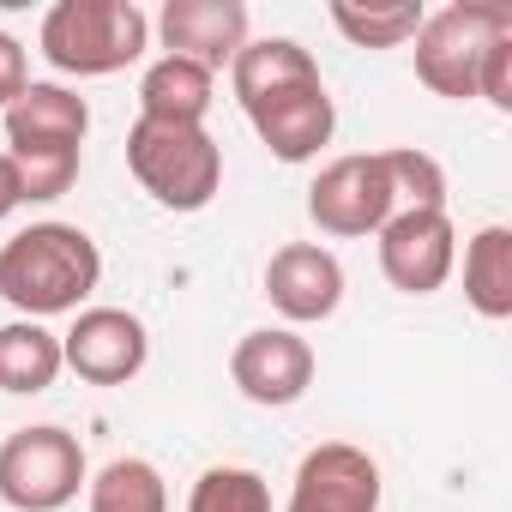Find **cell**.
<instances>
[{
    "mask_svg": "<svg viewBox=\"0 0 512 512\" xmlns=\"http://www.w3.org/2000/svg\"><path fill=\"white\" fill-rule=\"evenodd\" d=\"M356 49H404V43H416V31H422V7L416 0H392V7H356V0H332V13H326Z\"/></svg>",
    "mask_w": 512,
    "mask_h": 512,
    "instance_id": "d6986e66",
    "label": "cell"
},
{
    "mask_svg": "<svg viewBox=\"0 0 512 512\" xmlns=\"http://www.w3.org/2000/svg\"><path fill=\"white\" fill-rule=\"evenodd\" d=\"M127 169L163 211H205L223 187V145L205 127L139 115L127 127Z\"/></svg>",
    "mask_w": 512,
    "mask_h": 512,
    "instance_id": "277c9868",
    "label": "cell"
},
{
    "mask_svg": "<svg viewBox=\"0 0 512 512\" xmlns=\"http://www.w3.org/2000/svg\"><path fill=\"white\" fill-rule=\"evenodd\" d=\"M157 37L169 55L205 73H223L247 49V7L241 0H169L157 13Z\"/></svg>",
    "mask_w": 512,
    "mask_h": 512,
    "instance_id": "4fadbf2b",
    "label": "cell"
},
{
    "mask_svg": "<svg viewBox=\"0 0 512 512\" xmlns=\"http://www.w3.org/2000/svg\"><path fill=\"white\" fill-rule=\"evenodd\" d=\"M211 97H217V73H205V67H193V61H181V55L151 61L145 79H139V115H145V121L205 127Z\"/></svg>",
    "mask_w": 512,
    "mask_h": 512,
    "instance_id": "9a60e30c",
    "label": "cell"
},
{
    "mask_svg": "<svg viewBox=\"0 0 512 512\" xmlns=\"http://www.w3.org/2000/svg\"><path fill=\"white\" fill-rule=\"evenodd\" d=\"M229 85L247 127L260 133V145L278 163H314L332 145L338 109L314 55L296 37H260V43L247 37V49L229 61Z\"/></svg>",
    "mask_w": 512,
    "mask_h": 512,
    "instance_id": "6da1fadb",
    "label": "cell"
},
{
    "mask_svg": "<svg viewBox=\"0 0 512 512\" xmlns=\"http://www.w3.org/2000/svg\"><path fill=\"white\" fill-rule=\"evenodd\" d=\"M25 85H31V55H25V43H19V37L0 31V109H7Z\"/></svg>",
    "mask_w": 512,
    "mask_h": 512,
    "instance_id": "603a6c76",
    "label": "cell"
},
{
    "mask_svg": "<svg viewBox=\"0 0 512 512\" xmlns=\"http://www.w3.org/2000/svg\"><path fill=\"white\" fill-rule=\"evenodd\" d=\"M398 211V193H392V175H386V157L380 151H356V157H338L314 175L308 187V217L320 235H338V241H356V235H380L386 217Z\"/></svg>",
    "mask_w": 512,
    "mask_h": 512,
    "instance_id": "52a82bcc",
    "label": "cell"
},
{
    "mask_svg": "<svg viewBox=\"0 0 512 512\" xmlns=\"http://www.w3.org/2000/svg\"><path fill=\"white\" fill-rule=\"evenodd\" d=\"M229 380L247 404H266V410L302 404L314 386V344L290 326H260L229 350Z\"/></svg>",
    "mask_w": 512,
    "mask_h": 512,
    "instance_id": "ba28073f",
    "label": "cell"
},
{
    "mask_svg": "<svg viewBox=\"0 0 512 512\" xmlns=\"http://www.w3.org/2000/svg\"><path fill=\"white\" fill-rule=\"evenodd\" d=\"M506 31H512L506 0H452V7L428 13L422 31H416V79L446 103H470L482 55Z\"/></svg>",
    "mask_w": 512,
    "mask_h": 512,
    "instance_id": "5b68a950",
    "label": "cell"
},
{
    "mask_svg": "<svg viewBox=\"0 0 512 512\" xmlns=\"http://www.w3.org/2000/svg\"><path fill=\"white\" fill-rule=\"evenodd\" d=\"M458 266V229L446 211H392L380 229V272L404 296H434Z\"/></svg>",
    "mask_w": 512,
    "mask_h": 512,
    "instance_id": "30bf717a",
    "label": "cell"
},
{
    "mask_svg": "<svg viewBox=\"0 0 512 512\" xmlns=\"http://www.w3.org/2000/svg\"><path fill=\"white\" fill-rule=\"evenodd\" d=\"M266 302H272L290 326L332 320L338 302H344V266H338V253L320 247V241H290V247H278L272 266H266Z\"/></svg>",
    "mask_w": 512,
    "mask_h": 512,
    "instance_id": "7c38bea8",
    "label": "cell"
},
{
    "mask_svg": "<svg viewBox=\"0 0 512 512\" xmlns=\"http://www.w3.org/2000/svg\"><path fill=\"white\" fill-rule=\"evenodd\" d=\"M464 302L482 320H512V229L488 223L464 247Z\"/></svg>",
    "mask_w": 512,
    "mask_h": 512,
    "instance_id": "e0dca14e",
    "label": "cell"
},
{
    "mask_svg": "<svg viewBox=\"0 0 512 512\" xmlns=\"http://www.w3.org/2000/svg\"><path fill=\"white\" fill-rule=\"evenodd\" d=\"M85 446L79 434L55 428V422H37V428H19L0 440V500L13 512H61L79 500L85 488Z\"/></svg>",
    "mask_w": 512,
    "mask_h": 512,
    "instance_id": "8992f818",
    "label": "cell"
},
{
    "mask_svg": "<svg viewBox=\"0 0 512 512\" xmlns=\"http://www.w3.org/2000/svg\"><path fill=\"white\" fill-rule=\"evenodd\" d=\"M476 97H482L488 109H500V115H512V31L488 43V55H482V67H476Z\"/></svg>",
    "mask_w": 512,
    "mask_h": 512,
    "instance_id": "7402d4cb",
    "label": "cell"
},
{
    "mask_svg": "<svg viewBox=\"0 0 512 512\" xmlns=\"http://www.w3.org/2000/svg\"><path fill=\"white\" fill-rule=\"evenodd\" d=\"M19 205H25V193H19V175H13L7 151H0V223H7V217H13Z\"/></svg>",
    "mask_w": 512,
    "mask_h": 512,
    "instance_id": "cb8c5ba5",
    "label": "cell"
},
{
    "mask_svg": "<svg viewBox=\"0 0 512 512\" xmlns=\"http://www.w3.org/2000/svg\"><path fill=\"white\" fill-rule=\"evenodd\" d=\"M386 157V175H392V193H398V211H446V169L416 151V145H398V151H380Z\"/></svg>",
    "mask_w": 512,
    "mask_h": 512,
    "instance_id": "44dd1931",
    "label": "cell"
},
{
    "mask_svg": "<svg viewBox=\"0 0 512 512\" xmlns=\"http://www.w3.org/2000/svg\"><path fill=\"white\" fill-rule=\"evenodd\" d=\"M187 512H272V488H266L260 470H247V464H211L193 482Z\"/></svg>",
    "mask_w": 512,
    "mask_h": 512,
    "instance_id": "ffe728a7",
    "label": "cell"
},
{
    "mask_svg": "<svg viewBox=\"0 0 512 512\" xmlns=\"http://www.w3.org/2000/svg\"><path fill=\"white\" fill-rule=\"evenodd\" d=\"M61 362L85 386H127L151 362V332L127 308H79L73 332L61 338Z\"/></svg>",
    "mask_w": 512,
    "mask_h": 512,
    "instance_id": "9c48e42d",
    "label": "cell"
},
{
    "mask_svg": "<svg viewBox=\"0 0 512 512\" xmlns=\"http://www.w3.org/2000/svg\"><path fill=\"white\" fill-rule=\"evenodd\" d=\"M85 133H91V109L79 91L67 85H25L13 103H7V151H85Z\"/></svg>",
    "mask_w": 512,
    "mask_h": 512,
    "instance_id": "5bb4252c",
    "label": "cell"
},
{
    "mask_svg": "<svg viewBox=\"0 0 512 512\" xmlns=\"http://www.w3.org/2000/svg\"><path fill=\"white\" fill-rule=\"evenodd\" d=\"M103 284V253L79 223H31L0 241V296L19 320L79 314V302Z\"/></svg>",
    "mask_w": 512,
    "mask_h": 512,
    "instance_id": "7a4b0ae2",
    "label": "cell"
},
{
    "mask_svg": "<svg viewBox=\"0 0 512 512\" xmlns=\"http://www.w3.org/2000/svg\"><path fill=\"white\" fill-rule=\"evenodd\" d=\"M284 512H380V464L350 440H320L296 464Z\"/></svg>",
    "mask_w": 512,
    "mask_h": 512,
    "instance_id": "8fae6325",
    "label": "cell"
},
{
    "mask_svg": "<svg viewBox=\"0 0 512 512\" xmlns=\"http://www.w3.org/2000/svg\"><path fill=\"white\" fill-rule=\"evenodd\" d=\"M61 338L43 326V320H13L0 326V392H19V398H37L61 380Z\"/></svg>",
    "mask_w": 512,
    "mask_h": 512,
    "instance_id": "2e32d148",
    "label": "cell"
},
{
    "mask_svg": "<svg viewBox=\"0 0 512 512\" xmlns=\"http://www.w3.org/2000/svg\"><path fill=\"white\" fill-rule=\"evenodd\" d=\"M85 488H91L85 512H169V488L151 458H115Z\"/></svg>",
    "mask_w": 512,
    "mask_h": 512,
    "instance_id": "ac0fdd59",
    "label": "cell"
},
{
    "mask_svg": "<svg viewBox=\"0 0 512 512\" xmlns=\"http://www.w3.org/2000/svg\"><path fill=\"white\" fill-rule=\"evenodd\" d=\"M43 61L73 79H109L133 67L151 43V19L133 0H61L43 13Z\"/></svg>",
    "mask_w": 512,
    "mask_h": 512,
    "instance_id": "3957f363",
    "label": "cell"
}]
</instances>
